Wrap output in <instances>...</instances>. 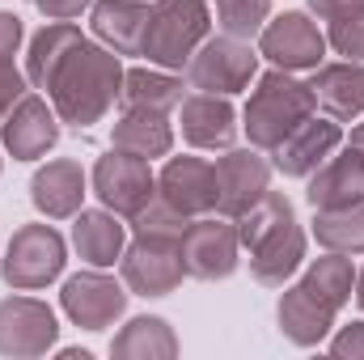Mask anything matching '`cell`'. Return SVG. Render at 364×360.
I'll use <instances>...</instances> for the list:
<instances>
[{
    "mask_svg": "<svg viewBox=\"0 0 364 360\" xmlns=\"http://www.w3.org/2000/svg\"><path fill=\"white\" fill-rule=\"evenodd\" d=\"M352 149H360V153H364V123L352 132Z\"/></svg>",
    "mask_w": 364,
    "mask_h": 360,
    "instance_id": "36",
    "label": "cell"
},
{
    "mask_svg": "<svg viewBox=\"0 0 364 360\" xmlns=\"http://www.w3.org/2000/svg\"><path fill=\"white\" fill-rule=\"evenodd\" d=\"M30 199H34V208H38L47 221L77 216V212H81V199H85V170H81L73 157L47 162V166L30 179Z\"/></svg>",
    "mask_w": 364,
    "mask_h": 360,
    "instance_id": "20",
    "label": "cell"
},
{
    "mask_svg": "<svg viewBox=\"0 0 364 360\" xmlns=\"http://www.w3.org/2000/svg\"><path fill=\"white\" fill-rule=\"evenodd\" d=\"M343 144V127H339V119H318V115H309L296 132H288L279 144H275V170L284 174V179H309L335 149Z\"/></svg>",
    "mask_w": 364,
    "mask_h": 360,
    "instance_id": "15",
    "label": "cell"
},
{
    "mask_svg": "<svg viewBox=\"0 0 364 360\" xmlns=\"http://www.w3.org/2000/svg\"><path fill=\"white\" fill-rule=\"evenodd\" d=\"M149 13H153V4H140V0H93L90 26L114 55H140Z\"/></svg>",
    "mask_w": 364,
    "mask_h": 360,
    "instance_id": "19",
    "label": "cell"
},
{
    "mask_svg": "<svg viewBox=\"0 0 364 360\" xmlns=\"http://www.w3.org/2000/svg\"><path fill=\"white\" fill-rule=\"evenodd\" d=\"M110 144L123 149V153H136L144 162L153 157H166L174 149V127L166 119V110H144V106H123L114 132H110Z\"/></svg>",
    "mask_w": 364,
    "mask_h": 360,
    "instance_id": "23",
    "label": "cell"
},
{
    "mask_svg": "<svg viewBox=\"0 0 364 360\" xmlns=\"http://www.w3.org/2000/svg\"><path fill=\"white\" fill-rule=\"evenodd\" d=\"M331 352L335 356H352V360H364V322H352V327H343L335 339H331Z\"/></svg>",
    "mask_w": 364,
    "mask_h": 360,
    "instance_id": "32",
    "label": "cell"
},
{
    "mask_svg": "<svg viewBox=\"0 0 364 360\" xmlns=\"http://www.w3.org/2000/svg\"><path fill=\"white\" fill-rule=\"evenodd\" d=\"M314 238L318 246L335 255H364V199L352 208H326L314 216Z\"/></svg>",
    "mask_w": 364,
    "mask_h": 360,
    "instance_id": "28",
    "label": "cell"
},
{
    "mask_svg": "<svg viewBox=\"0 0 364 360\" xmlns=\"http://www.w3.org/2000/svg\"><path fill=\"white\" fill-rule=\"evenodd\" d=\"M352 288H356V271L343 255H326V259H314L309 271L279 297V331L296 344V348H318L339 309L352 301Z\"/></svg>",
    "mask_w": 364,
    "mask_h": 360,
    "instance_id": "1",
    "label": "cell"
},
{
    "mask_svg": "<svg viewBox=\"0 0 364 360\" xmlns=\"http://www.w3.org/2000/svg\"><path fill=\"white\" fill-rule=\"evenodd\" d=\"M237 238L250 250L255 280L267 284V288H279L292 271L305 263V233L296 225L292 203L279 191H267L246 216H237Z\"/></svg>",
    "mask_w": 364,
    "mask_h": 360,
    "instance_id": "3",
    "label": "cell"
},
{
    "mask_svg": "<svg viewBox=\"0 0 364 360\" xmlns=\"http://www.w3.org/2000/svg\"><path fill=\"white\" fill-rule=\"evenodd\" d=\"M123 106H144V110H174L182 106V81L153 73V68H132L123 73Z\"/></svg>",
    "mask_w": 364,
    "mask_h": 360,
    "instance_id": "29",
    "label": "cell"
},
{
    "mask_svg": "<svg viewBox=\"0 0 364 360\" xmlns=\"http://www.w3.org/2000/svg\"><path fill=\"white\" fill-rule=\"evenodd\" d=\"M21 47V17L17 13H0V64H13Z\"/></svg>",
    "mask_w": 364,
    "mask_h": 360,
    "instance_id": "33",
    "label": "cell"
},
{
    "mask_svg": "<svg viewBox=\"0 0 364 360\" xmlns=\"http://www.w3.org/2000/svg\"><path fill=\"white\" fill-rule=\"evenodd\" d=\"M182 136L195 149H229L237 136V115L225 93H191L182 97Z\"/></svg>",
    "mask_w": 364,
    "mask_h": 360,
    "instance_id": "21",
    "label": "cell"
},
{
    "mask_svg": "<svg viewBox=\"0 0 364 360\" xmlns=\"http://www.w3.org/2000/svg\"><path fill=\"white\" fill-rule=\"evenodd\" d=\"M259 55H267L275 68H284V73H305V68H318L322 64L326 34L305 13H284V17H272L263 26Z\"/></svg>",
    "mask_w": 364,
    "mask_h": 360,
    "instance_id": "13",
    "label": "cell"
},
{
    "mask_svg": "<svg viewBox=\"0 0 364 360\" xmlns=\"http://www.w3.org/2000/svg\"><path fill=\"white\" fill-rule=\"evenodd\" d=\"M259 73V51L246 38L220 34V38H203V47L191 55L186 64V81L199 93H242Z\"/></svg>",
    "mask_w": 364,
    "mask_h": 360,
    "instance_id": "8",
    "label": "cell"
},
{
    "mask_svg": "<svg viewBox=\"0 0 364 360\" xmlns=\"http://www.w3.org/2000/svg\"><path fill=\"white\" fill-rule=\"evenodd\" d=\"M314 110H318L314 90L301 85L296 77H288L284 68H275V73H263L259 85L250 90V102H246V110H242V119H246L242 127H246V136H250L255 149H275V144H279L288 132H296Z\"/></svg>",
    "mask_w": 364,
    "mask_h": 360,
    "instance_id": "4",
    "label": "cell"
},
{
    "mask_svg": "<svg viewBox=\"0 0 364 360\" xmlns=\"http://www.w3.org/2000/svg\"><path fill=\"white\" fill-rule=\"evenodd\" d=\"M73 246L90 268H114L123 259V246H127V225L110 208L106 212H85L81 208L77 225H73Z\"/></svg>",
    "mask_w": 364,
    "mask_h": 360,
    "instance_id": "24",
    "label": "cell"
},
{
    "mask_svg": "<svg viewBox=\"0 0 364 360\" xmlns=\"http://www.w3.org/2000/svg\"><path fill=\"white\" fill-rule=\"evenodd\" d=\"M356 305L364 309V268H360V275H356Z\"/></svg>",
    "mask_w": 364,
    "mask_h": 360,
    "instance_id": "35",
    "label": "cell"
},
{
    "mask_svg": "<svg viewBox=\"0 0 364 360\" xmlns=\"http://www.w3.org/2000/svg\"><path fill=\"white\" fill-rule=\"evenodd\" d=\"M309 90H314V102H318L331 119L348 123V119L364 115V64H360V60L318 64V68H314Z\"/></svg>",
    "mask_w": 364,
    "mask_h": 360,
    "instance_id": "22",
    "label": "cell"
},
{
    "mask_svg": "<svg viewBox=\"0 0 364 360\" xmlns=\"http://www.w3.org/2000/svg\"><path fill=\"white\" fill-rule=\"evenodd\" d=\"M237 225L229 216H195L182 233V268L195 280H229L237 271Z\"/></svg>",
    "mask_w": 364,
    "mask_h": 360,
    "instance_id": "10",
    "label": "cell"
},
{
    "mask_svg": "<svg viewBox=\"0 0 364 360\" xmlns=\"http://www.w3.org/2000/svg\"><path fill=\"white\" fill-rule=\"evenodd\" d=\"M208 30H212V13L203 0H157L149 13L140 55H149V64H157V68L182 73L191 64V55L203 47Z\"/></svg>",
    "mask_w": 364,
    "mask_h": 360,
    "instance_id": "5",
    "label": "cell"
},
{
    "mask_svg": "<svg viewBox=\"0 0 364 360\" xmlns=\"http://www.w3.org/2000/svg\"><path fill=\"white\" fill-rule=\"evenodd\" d=\"M60 322L47 301L38 297H4L0 301V356L34 360L55 348Z\"/></svg>",
    "mask_w": 364,
    "mask_h": 360,
    "instance_id": "11",
    "label": "cell"
},
{
    "mask_svg": "<svg viewBox=\"0 0 364 360\" xmlns=\"http://www.w3.org/2000/svg\"><path fill=\"white\" fill-rule=\"evenodd\" d=\"M157 199H166L182 216H208L216 212V170L203 157H170L161 179H157Z\"/></svg>",
    "mask_w": 364,
    "mask_h": 360,
    "instance_id": "16",
    "label": "cell"
},
{
    "mask_svg": "<svg viewBox=\"0 0 364 360\" xmlns=\"http://www.w3.org/2000/svg\"><path fill=\"white\" fill-rule=\"evenodd\" d=\"M216 21L233 38H255L272 21V0H216Z\"/></svg>",
    "mask_w": 364,
    "mask_h": 360,
    "instance_id": "30",
    "label": "cell"
},
{
    "mask_svg": "<svg viewBox=\"0 0 364 360\" xmlns=\"http://www.w3.org/2000/svg\"><path fill=\"white\" fill-rule=\"evenodd\" d=\"M60 305H64V314H68L77 327H85V331H106V327H114V322L123 318V309H127V284H119L114 275H102V268L81 271V275H73V280L64 284Z\"/></svg>",
    "mask_w": 364,
    "mask_h": 360,
    "instance_id": "14",
    "label": "cell"
},
{
    "mask_svg": "<svg viewBox=\"0 0 364 360\" xmlns=\"http://www.w3.org/2000/svg\"><path fill=\"white\" fill-rule=\"evenodd\" d=\"M64 263H68V246L51 225H21L4 246L0 275L9 288L34 292V288H47L64 271Z\"/></svg>",
    "mask_w": 364,
    "mask_h": 360,
    "instance_id": "6",
    "label": "cell"
},
{
    "mask_svg": "<svg viewBox=\"0 0 364 360\" xmlns=\"http://www.w3.org/2000/svg\"><path fill=\"white\" fill-rule=\"evenodd\" d=\"M212 170H216V212L229 221L246 216L272 191V166L255 149H225V157H216Z\"/></svg>",
    "mask_w": 364,
    "mask_h": 360,
    "instance_id": "12",
    "label": "cell"
},
{
    "mask_svg": "<svg viewBox=\"0 0 364 360\" xmlns=\"http://www.w3.org/2000/svg\"><path fill=\"white\" fill-rule=\"evenodd\" d=\"M0 136H4V149L17 157V162H34L43 153L55 149L60 140V115L55 106H47L43 97L26 93L0 123Z\"/></svg>",
    "mask_w": 364,
    "mask_h": 360,
    "instance_id": "17",
    "label": "cell"
},
{
    "mask_svg": "<svg viewBox=\"0 0 364 360\" xmlns=\"http://www.w3.org/2000/svg\"><path fill=\"white\" fill-rule=\"evenodd\" d=\"M309 9L326 21V43L339 55L364 60V0H309Z\"/></svg>",
    "mask_w": 364,
    "mask_h": 360,
    "instance_id": "27",
    "label": "cell"
},
{
    "mask_svg": "<svg viewBox=\"0 0 364 360\" xmlns=\"http://www.w3.org/2000/svg\"><path fill=\"white\" fill-rule=\"evenodd\" d=\"M34 4H38V13L47 21H73V17H81V9H90L93 0H34Z\"/></svg>",
    "mask_w": 364,
    "mask_h": 360,
    "instance_id": "34",
    "label": "cell"
},
{
    "mask_svg": "<svg viewBox=\"0 0 364 360\" xmlns=\"http://www.w3.org/2000/svg\"><path fill=\"white\" fill-rule=\"evenodd\" d=\"M47 93H51V106H55L60 123L93 127L114 106V97L123 93V64L110 47H97L90 38H81L64 55V64H60Z\"/></svg>",
    "mask_w": 364,
    "mask_h": 360,
    "instance_id": "2",
    "label": "cell"
},
{
    "mask_svg": "<svg viewBox=\"0 0 364 360\" xmlns=\"http://www.w3.org/2000/svg\"><path fill=\"white\" fill-rule=\"evenodd\" d=\"M110 356H119V360H170V356H178V339H174V331H170L166 318H149L144 314V318H132L114 335Z\"/></svg>",
    "mask_w": 364,
    "mask_h": 360,
    "instance_id": "26",
    "label": "cell"
},
{
    "mask_svg": "<svg viewBox=\"0 0 364 360\" xmlns=\"http://www.w3.org/2000/svg\"><path fill=\"white\" fill-rule=\"evenodd\" d=\"M305 199L314 203V212H326V208H352L364 199V153L360 149H343L339 157L331 153L314 174H309V191Z\"/></svg>",
    "mask_w": 364,
    "mask_h": 360,
    "instance_id": "18",
    "label": "cell"
},
{
    "mask_svg": "<svg viewBox=\"0 0 364 360\" xmlns=\"http://www.w3.org/2000/svg\"><path fill=\"white\" fill-rule=\"evenodd\" d=\"M21 97H26V77H21L13 64H0V123H4V115H9Z\"/></svg>",
    "mask_w": 364,
    "mask_h": 360,
    "instance_id": "31",
    "label": "cell"
},
{
    "mask_svg": "<svg viewBox=\"0 0 364 360\" xmlns=\"http://www.w3.org/2000/svg\"><path fill=\"white\" fill-rule=\"evenodd\" d=\"M81 38H85V34H81L73 21H51V26H43V30L30 38L26 81H30V85H38V90H51V81H55V73H60L64 55H68Z\"/></svg>",
    "mask_w": 364,
    "mask_h": 360,
    "instance_id": "25",
    "label": "cell"
},
{
    "mask_svg": "<svg viewBox=\"0 0 364 360\" xmlns=\"http://www.w3.org/2000/svg\"><path fill=\"white\" fill-rule=\"evenodd\" d=\"M123 284L136 292V297H166L182 284V238L170 233H136L132 246H123Z\"/></svg>",
    "mask_w": 364,
    "mask_h": 360,
    "instance_id": "7",
    "label": "cell"
},
{
    "mask_svg": "<svg viewBox=\"0 0 364 360\" xmlns=\"http://www.w3.org/2000/svg\"><path fill=\"white\" fill-rule=\"evenodd\" d=\"M93 195L123 221L140 216L153 199H157V174L144 157L110 149L106 157H97L93 166Z\"/></svg>",
    "mask_w": 364,
    "mask_h": 360,
    "instance_id": "9",
    "label": "cell"
}]
</instances>
